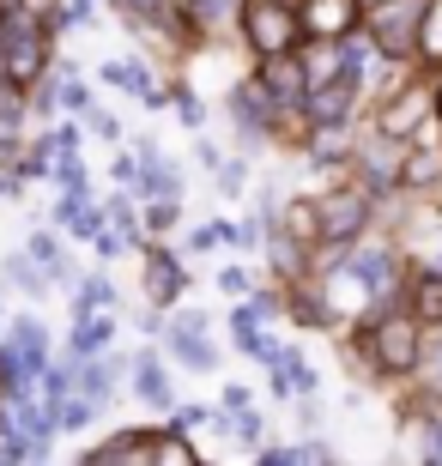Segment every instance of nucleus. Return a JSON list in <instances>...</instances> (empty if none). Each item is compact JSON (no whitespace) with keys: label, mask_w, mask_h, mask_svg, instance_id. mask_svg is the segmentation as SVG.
Segmentation results:
<instances>
[{"label":"nucleus","mask_w":442,"mask_h":466,"mask_svg":"<svg viewBox=\"0 0 442 466\" xmlns=\"http://www.w3.org/2000/svg\"><path fill=\"white\" fill-rule=\"evenodd\" d=\"M370 358H375V370H388V376H406V370H418V358H425V321H418L412 309L375 315V328H370Z\"/></svg>","instance_id":"f257e3e1"},{"label":"nucleus","mask_w":442,"mask_h":466,"mask_svg":"<svg viewBox=\"0 0 442 466\" xmlns=\"http://www.w3.org/2000/svg\"><path fill=\"white\" fill-rule=\"evenodd\" d=\"M418 18H425V0H370L364 31H370V43L388 55V61H400V55H412V43H418Z\"/></svg>","instance_id":"f03ea898"},{"label":"nucleus","mask_w":442,"mask_h":466,"mask_svg":"<svg viewBox=\"0 0 442 466\" xmlns=\"http://www.w3.org/2000/svg\"><path fill=\"white\" fill-rule=\"evenodd\" d=\"M0 73L13 86H31L36 73H43V25H36V13L6 18V31H0Z\"/></svg>","instance_id":"7ed1b4c3"},{"label":"nucleus","mask_w":442,"mask_h":466,"mask_svg":"<svg viewBox=\"0 0 442 466\" xmlns=\"http://www.w3.org/2000/svg\"><path fill=\"white\" fill-rule=\"evenodd\" d=\"M242 31L255 43V55H272V49H297L303 43V25H297V6L285 0H249L242 6Z\"/></svg>","instance_id":"20e7f679"},{"label":"nucleus","mask_w":442,"mask_h":466,"mask_svg":"<svg viewBox=\"0 0 442 466\" xmlns=\"http://www.w3.org/2000/svg\"><path fill=\"white\" fill-rule=\"evenodd\" d=\"M98 466H109V461H170V466H194L200 454L188 449L182 436H146V431H128V436H116V442H103L98 454H91Z\"/></svg>","instance_id":"39448f33"},{"label":"nucleus","mask_w":442,"mask_h":466,"mask_svg":"<svg viewBox=\"0 0 442 466\" xmlns=\"http://www.w3.org/2000/svg\"><path fill=\"white\" fill-rule=\"evenodd\" d=\"M370 218V194L364 188H334L327 200H315V242H352Z\"/></svg>","instance_id":"423d86ee"},{"label":"nucleus","mask_w":442,"mask_h":466,"mask_svg":"<svg viewBox=\"0 0 442 466\" xmlns=\"http://www.w3.org/2000/svg\"><path fill=\"white\" fill-rule=\"evenodd\" d=\"M352 104H357V67L327 73V79H315V86L303 91V109H309V121H315V127H340Z\"/></svg>","instance_id":"0eeeda50"},{"label":"nucleus","mask_w":442,"mask_h":466,"mask_svg":"<svg viewBox=\"0 0 442 466\" xmlns=\"http://www.w3.org/2000/svg\"><path fill=\"white\" fill-rule=\"evenodd\" d=\"M255 86L267 91L272 104H303V91H309V67H303V55H297V49H272V55H261Z\"/></svg>","instance_id":"6e6552de"},{"label":"nucleus","mask_w":442,"mask_h":466,"mask_svg":"<svg viewBox=\"0 0 442 466\" xmlns=\"http://www.w3.org/2000/svg\"><path fill=\"white\" fill-rule=\"evenodd\" d=\"M357 0H303L297 6V25L309 31V43H340V36L357 31Z\"/></svg>","instance_id":"1a4fd4ad"},{"label":"nucleus","mask_w":442,"mask_h":466,"mask_svg":"<svg viewBox=\"0 0 442 466\" xmlns=\"http://www.w3.org/2000/svg\"><path fill=\"white\" fill-rule=\"evenodd\" d=\"M146 291H152V303H176L182 297V260L176 255H146Z\"/></svg>","instance_id":"9d476101"},{"label":"nucleus","mask_w":442,"mask_h":466,"mask_svg":"<svg viewBox=\"0 0 442 466\" xmlns=\"http://www.w3.org/2000/svg\"><path fill=\"white\" fill-rule=\"evenodd\" d=\"M425 109H430V97H425V91H406V97H394V104L382 109V139L412 134V127L425 121Z\"/></svg>","instance_id":"9b49d317"},{"label":"nucleus","mask_w":442,"mask_h":466,"mask_svg":"<svg viewBox=\"0 0 442 466\" xmlns=\"http://www.w3.org/2000/svg\"><path fill=\"white\" fill-rule=\"evenodd\" d=\"M170 346H176V358H182L188 370H212V351H206V339H200V315H182V321H176Z\"/></svg>","instance_id":"f8f14e48"},{"label":"nucleus","mask_w":442,"mask_h":466,"mask_svg":"<svg viewBox=\"0 0 442 466\" xmlns=\"http://www.w3.org/2000/svg\"><path fill=\"white\" fill-rule=\"evenodd\" d=\"M103 79H109V86H121V91H134V97H146V104H164V91H152V79H146V67H134V61H109V67H103Z\"/></svg>","instance_id":"ddd939ff"},{"label":"nucleus","mask_w":442,"mask_h":466,"mask_svg":"<svg viewBox=\"0 0 442 466\" xmlns=\"http://www.w3.org/2000/svg\"><path fill=\"white\" fill-rule=\"evenodd\" d=\"M134 388H139V400H146V406H170V381H164L158 358H139V370H134Z\"/></svg>","instance_id":"4468645a"},{"label":"nucleus","mask_w":442,"mask_h":466,"mask_svg":"<svg viewBox=\"0 0 442 466\" xmlns=\"http://www.w3.org/2000/svg\"><path fill=\"white\" fill-rule=\"evenodd\" d=\"M261 461L267 466H322V461H334V449L327 442H297V449H267Z\"/></svg>","instance_id":"2eb2a0df"},{"label":"nucleus","mask_w":442,"mask_h":466,"mask_svg":"<svg viewBox=\"0 0 442 466\" xmlns=\"http://www.w3.org/2000/svg\"><path fill=\"white\" fill-rule=\"evenodd\" d=\"M352 273L370 285V291H394L388 279H394V260L388 255H375V248H364V255H352Z\"/></svg>","instance_id":"dca6fc26"},{"label":"nucleus","mask_w":442,"mask_h":466,"mask_svg":"<svg viewBox=\"0 0 442 466\" xmlns=\"http://www.w3.org/2000/svg\"><path fill=\"white\" fill-rule=\"evenodd\" d=\"M400 182H406V188H425V182H442V152L400 157Z\"/></svg>","instance_id":"f3484780"},{"label":"nucleus","mask_w":442,"mask_h":466,"mask_svg":"<svg viewBox=\"0 0 442 466\" xmlns=\"http://www.w3.org/2000/svg\"><path fill=\"white\" fill-rule=\"evenodd\" d=\"M13 333H18V339H13V358L36 376V370H43V328H36V321H18Z\"/></svg>","instance_id":"a211bd4d"},{"label":"nucleus","mask_w":442,"mask_h":466,"mask_svg":"<svg viewBox=\"0 0 442 466\" xmlns=\"http://www.w3.org/2000/svg\"><path fill=\"white\" fill-rule=\"evenodd\" d=\"M109 333H116V321H109V315H79V333H73V351H103V339H109Z\"/></svg>","instance_id":"6ab92c4d"},{"label":"nucleus","mask_w":442,"mask_h":466,"mask_svg":"<svg viewBox=\"0 0 442 466\" xmlns=\"http://www.w3.org/2000/svg\"><path fill=\"white\" fill-rule=\"evenodd\" d=\"M418 321H442V273H425L418 279V303H412Z\"/></svg>","instance_id":"aec40b11"},{"label":"nucleus","mask_w":442,"mask_h":466,"mask_svg":"<svg viewBox=\"0 0 442 466\" xmlns=\"http://www.w3.org/2000/svg\"><path fill=\"white\" fill-rule=\"evenodd\" d=\"M418 43H425L430 61H442V0H425V18H418Z\"/></svg>","instance_id":"412c9836"},{"label":"nucleus","mask_w":442,"mask_h":466,"mask_svg":"<svg viewBox=\"0 0 442 466\" xmlns=\"http://www.w3.org/2000/svg\"><path fill=\"white\" fill-rule=\"evenodd\" d=\"M285 237L291 242H315V207H303V200H297V207H285Z\"/></svg>","instance_id":"4be33fe9"},{"label":"nucleus","mask_w":442,"mask_h":466,"mask_svg":"<svg viewBox=\"0 0 442 466\" xmlns=\"http://www.w3.org/2000/svg\"><path fill=\"white\" fill-rule=\"evenodd\" d=\"M182 188V176L170 170V164H158V157H146V194H176Z\"/></svg>","instance_id":"5701e85b"},{"label":"nucleus","mask_w":442,"mask_h":466,"mask_svg":"<svg viewBox=\"0 0 442 466\" xmlns=\"http://www.w3.org/2000/svg\"><path fill=\"white\" fill-rule=\"evenodd\" d=\"M291 309H297V321H334V309H327V297H322V291H303L297 303H291Z\"/></svg>","instance_id":"b1692460"},{"label":"nucleus","mask_w":442,"mask_h":466,"mask_svg":"<svg viewBox=\"0 0 442 466\" xmlns=\"http://www.w3.org/2000/svg\"><path fill=\"white\" fill-rule=\"evenodd\" d=\"M303 242H291V237H272V260H279V273H303V255H297Z\"/></svg>","instance_id":"393cba45"},{"label":"nucleus","mask_w":442,"mask_h":466,"mask_svg":"<svg viewBox=\"0 0 442 466\" xmlns=\"http://www.w3.org/2000/svg\"><path fill=\"white\" fill-rule=\"evenodd\" d=\"M146 225H152V230H170L176 225V194H158V207L146 212Z\"/></svg>","instance_id":"a878e982"},{"label":"nucleus","mask_w":442,"mask_h":466,"mask_svg":"<svg viewBox=\"0 0 442 466\" xmlns=\"http://www.w3.org/2000/svg\"><path fill=\"white\" fill-rule=\"evenodd\" d=\"M103 394H109V363H91V370H86V400L98 406Z\"/></svg>","instance_id":"bb28decb"},{"label":"nucleus","mask_w":442,"mask_h":466,"mask_svg":"<svg viewBox=\"0 0 442 466\" xmlns=\"http://www.w3.org/2000/svg\"><path fill=\"white\" fill-rule=\"evenodd\" d=\"M103 303H109V285H103V279H86V291H79V315L103 309Z\"/></svg>","instance_id":"cd10ccee"},{"label":"nucleus","mask_w":442,"mask_h":466,"mask_svg":"<svg viewBox=\"0 0 442 466\" xmlns=\"http://www.w3.org/2000/svg\"><path fill=\"white\" fill-rule=\"evenodd\" d=\"M212 242H231V225H219V218H212V225H200L194 237H188V248H212Z\"/></svg>","instance_id":"c85d7f7f"},{"label":"nucleus","mask_w":442,"mask_h":466,"mask_svg":"<svg viewBox=\"0 0 442 466\" xmlns=\"http://www.w3.org/2000/svg\"><path fill=\"white\" fill-rule=\"evenodd\" d=\"M31 260H43L49 273H61V248H55V237H36L31 242Z\"/></svg>","instance_id":"c756f323"},{"label":"nucleus","mask_w":442,"mask_h":466,"mask_svg":"<svg viewBox=\"0 0 442 466\" xmlns=\"http://www.w3.org/2000/svg\"><path fill=\"white\" fill-rule=\"evenodd\" d=\"M6 273H13V285H25V291H43V279H36V267H31V260H13Z\"/></svg>","instance_id":"7c9ffc66"},{"label":"nucleus","mask_w":442,"mask_h":466,"mask_svg":"<svg viewBox=\"0 0 442 466\" xmlns=\"http://www.w3.org/2000/svg\"><path fill=\"white\" fill-rule=\"evenodd\" d=\"M261 431H267V424H261V418H249V406H242V424H237V436L249 442V449H255V442H261Z\"/></svg>","instance_id":"2f4dec72"},{"label":"nucleus","mask_w":442,"mask_h":466,"mask_svg":"<svg viewBox=\"0 0 442 466\" xmlns=\"http://www.w3.org/2000/svg\"><path fill=\"white\" fill-rule=\"evenodd\" d=\"M188 6H194V18H224L231 0H188Z\"/></svg>","instance_id":"473e14b6"},{"label":"nucleus","mask_w":442,"mask_h":466,"mask_svg":"<svg viewBox=\"0 0 442 466\" xmlns=\"http://www.w3.org/2000/svg\"><path fill=\"white\" fill-rule=\"evenodd\" d=\"M134 18H152V13H164V0H121Z\"/></svg>","instance_id":"72a5a7b5"},{"label":"nucleus","mask_w":442,"mask_h":466,"mask_svg":"<svg viewBox=\"0 0 442 466\" xmlns=\"http://www.w3.org/2000/svg\"><path fill=\"white\" fill-rule=\"evenodd\" d=\"M61 91H67V109H91V91L86 86H61Z\"/></svg>","instance_id":"f704fd0d"},{"label":"nucleus","mask_w":442,"mask_h":466,"mask_svg":"<svg viewBox=\"0 0 442 466\" xmlns=\"http://www.w3.org/2000/svg\"><path fill=\"white\" fill-rule=\"evenodd\" d=\"M430 461H442V424L430 431Z\"/></svg>","instance_id":"c9c22d12"},{"label":"nucleus","mask_w":442,"mask_h":466,"mask_svg":"<svg viewBox=\"0 0 442 466\" xmlns=\"http://www.w3.org/2000/svg\"><path fill=\"white\" fill-rule=\"evenodd\" d=\"M437 388H442V351H437Z\"/></svg>","instance_id":"e433bc0d"},{"label":"nucleus","mask_w":442,"mask_h":466,"mask_svg":"<svg viewBox=\"0 0 442 466\" xmlns=\"http://www.w3.org/2000/svg\"><path fill=\"white\" fill-rule=\"evenodd\" d=\"M285 6H303V0H285Z\"/></svg>","instance_id":"4c0bfd02"},{"label":"nucleus","mask_w":442,"mask_h":466,"mask_svg":"<svg viewBox=\"0 0 442 466\" xmlns=\"http://www.w3.org/2000/svg\"><path fill=\"white\" fill-rule=\"evenodd\" d=\"M437 116H442V97H437Z\"/></svg>","instance_id":"58836bf2"},{"label":"nucleus","mask_w":442,"mask_h":466,"mask_svg":"<svg viewBox=\"0 0 442 466\" xmlns=\"http://www.w3.org/2000/svg\"><path fill=\"white\" fill-rule=\"evenodd\" d=\"M0 31H6V18H0Z\"/></svg>","instance_id":"ea45409f"},{"label":"nucleus","mask_w":442,"mask_h":466,"mask_svg":"<svg viewBox=\"0 0 442 466\" xmlns=\"http://www.w3.org/2000/svg\"><path fill=\"white\" fill-rule=\"evenodd\" d=\"M0 6H6V0H0Z\"/></svg>","instance_id":"a19ab883"}]
</instances>
